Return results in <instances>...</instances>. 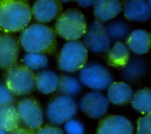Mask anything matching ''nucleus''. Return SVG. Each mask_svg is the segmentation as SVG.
Masks as SVG:
<instances>
[{
	"instance_id": "f3484780",
	"label": "nucleus",
	"mask_w": 151,
	"mask_h": 134,
	"mask_svg": "<svg viewBox=\"0 0 151 134\" xmlns=\"http://www.w3.org/2000/svg\"><path fill=\"white\" fill-rule=\"evenodd\" d=\"M133 95L131 87L123 81L112 82L107 88V98L114 104H123L129 102Z\"/></svg>"
},
{
	"instance_id": "aec40b11",
	"label": "nucleus",
	"mask_w": 151,
	"mask_h": 134,
	"mask_svg": "<svg viewBox=\"0 0 151 134\" xmlns=\"http://www.w3.org/2000/svg\"><path fill=\"white\" fill-rule=\"evenodd\" d=\"M19 116L17 109L9 104L0 107V129L7 132L18 128Z\"/></svg>"
},
{
	"instance_id": "a211bd4d",
	"label": "nucleus",
	"mask_w": 151,
	"mask_h": 134,
	"mask_svg": "<svg viewBox=\"0 0 151 134\" xmlns=\"http://www.w3.org/2000/svg\"><path fill=\"white\" fill-rule=\"evenodd\" d=\"M147 64L145 60L140 57L129 59L123 67L122 77L127 81H134L141 79L147 72Z\"/></svg>"
},
{
	"instance_id": "2eb2a0df",
	"label": "nucleus",
	"mask_w": 151,
	"mask_h": 134,
	"mask_svg": "<svg viewBox=\"0 0 151 134\" xmlns=\"http://www.w3.org/2000/svg\"><path fill=\"white\" fill-rule=\"evenodd\" d=\"M93 5V13L97 21L109 22L122 11L120 0H96Z\"/></svg>"
},
{
	"instance_id": "20e7f679",
	"label": "nucleus",
	"mask_w": 151,
	"mask_h": 134,
	"mask_svg": "<svg viewBox=\"0 0 151 134\" xmlns=\"http://www.w3.org/2000/svg\"><path fill=\"white\" fill-rule=\"evenodd\" d=\"M87 50L80 41H68L62 47L58 57V67L65 72L81 70L87 60Z\"/></svg>"
},
{
	"instance_id": "4be33fe9",
	"label": "nucleus",
	"mask_w": 151,
	"mask_h": 134,
	"mask_svg": "<svg viewBox=\"0 0 151 134\" xmlns=\"http://www.w3.org/2000/svg\"><path fill=\"white\" fill-rule=\"evenodd\" d=\"M132 104L137 112L150 115L151 111V92L148 88H144L137 91L132 96Z\"/></svg>"
},
{
	"instance_id": "f03ea898",
	"label": "nucleus",
	"mask_w": 151,
	"mask_h": 134,
	"mask_svg": "<svg viewBox=\"0 0 151 134\" xmlns=\"http://www.w3.org/2000/svg\"><path fill=\"white\" fill-rule=\"evenodd\" d=\"M32 18L31 9L26 0L0 1V30L5 32L22 31Z\"/></svg>"
},
{
	"instance_id": "4468645a",
	"label": "nucleus",
	"mask_w": 151,
	"mask_h": 134,
	"mask_svg": "<svg viewBox=\"0 0 151 134\" xmlns=\"http://www.w3.org/2000/svg\"><path fill=\"white\" fill-rule=\"evenodd\" d=\"M133 133V126L129 119L120 115H111L100 123L96 134Z\"/></svg>"
},
{
	"instance_id": "423d86ee",
	"label": "nucleus",
	"mask_w": 151,
	"mask_h": 134,
	"mask_svg": "<svg viewBox=\"0 0 151 134\" xmlns=\"http://www.w3.org/2000/svg\"><path fill=\"white\" fill-rule=\"evenodd\" d=\"M79 80L84 86L94 91H101L108 88L113 82V77L104 66L93 63L85 65L80 70Z\"/></svg>"
},
{
	"instance_id": "b1692460",
	"label": "nucleus",
	"mask_w": 151,
	"mask_h": 134,
	"mask_svg": "<svg viewBox=\"0 0 151 134\" xmlns=\"http://www.w3.org/2000/svg\"><path fill=\"white\" fill-rule=\"evenodd\" d=\"M57 89L63 95L72 97L80 91L81 83L78 79L74 76L63 74L58 77Z\"/></svg>"
},
{
	"instance_id": "dca6fc26",
	"label": "nucleus",
	"mask_w": 151,
	"mask_h": 134,
	"mask_svg": "<svg viewBox=\"0 0 151 134\" xmlns=\"http://www.w3.org/2000/svg\"><path fill=\"white\" fill-rule=\"evenodd\" d=\"M126 39L128 49L136 54H146L150 49V34L146 30H134L130 32Z\"/></svg>"
},
{
	"instance_id": "a878e982",
	"label": "nucleus",
	"mask_w": 151,
	"mask_h": 134,
	"mask_svg": "<svg viewBox=\"0 0 151 134\" xmlns=\"http://www.w3.org/2000/svg\"><path fill=\"white\" fill-rule=\"evenodd\" d=\"M64 129L66 134H84V127L78 120L71 118L64 122Z\"/></svg>"
},
{
	"instance_id": "9b49d317",
	"label": "nucleus",
	"mask_w": 151,
	"mask_h": 134,
	"mask_svg": "<svg viewBox=\"0 0 151 134\" xmlns=\"http://www.w3.org/2000/svg\"><path fill=\"white\" fill-rule=\"evenodd\" d=\"M62 11V5L58 0H37L31 12L35 19L40 23H47L57 18Z\"/></svg>"
},
{
	"instance_id": "0eeeda50",
	"label": "nucleus",
	"mask_w": 151,
	"mask_h": 134,
	"mask_svg": "<svg viewBox=\"0 0 151 134\" xmlns=\"http://www.w3.org/2000/svg\"><path fill=\"white\" fill-rule=\"evenodd\" d=\"M77 110V105L74 99L65 95L55 97L47 106L46 116L49 122L59 125L72 118Z\"/></svg>"
},
{
	"instance_id": "39448f33",
	"label": "nucleus",
	"mask_w": 151,
	"mask_h": 134,
	"mask_svg": "<svg viewBox=\"0 0 151 134\" xmlns=\"http://www.w3.org/2000/svg\"><path fill=\"white\" fill-rule=\"evenodd\" d=\"M5 85L14 94H27L35 86V76L24 65H14L7 72Z\"/></svg>"
},
{
	"instance_id": "f8f14e48",
	"label": "nucleus",
	"mask_w": 151,
	"mask_h": 134,
	"mask_svg": "<svg viewBox=\"0 0 151 134\" xmlns=\"http://www.w3.org/2000/svg\"><path fill=\"white\" fill-rule=\"evenodd\" d=\"M19 51L18 41L8 34L0 35V68H9L17 62Z\"/></svg>"
},
{
	"instance_id": "5701e85b",
	"label": "nucleus",
	"mask_w": 151,
	"mask_h": 134,
	"mask_svg": "<svg viewBox=\"0 0 151 134\" xmlns=\"http://www.w3.org/2000/svg\"><path fill=\"white\" fill-rule=\"evenodd\" d=\"M109 22L105 28L111 40L119 41L127 38L130 33V28L126 22L121 19L111 20Z\"/></svg>"
},
{
	"instance_id": "cd10ccee",
	"label": "nucleus",
	"mask_w": 151,
	"mask_h": 134,
	"mask_svg": "<svg viewBox=\"0 0 151 134\" xmlns=\"http://www.w3.org/2000/svg\"><path fill=\"white\" fill-rule=\"evenodd\" d=\"M13 94L5 84H0V107L11 104L14 99Z\"/></svg>"
},
{
	"instance_id": "412c9836",
	"label": "nucleus",
	"mask_w": 151,
	"mask_h": 134,
	"mask_svg": "<svg viewBox=\"0 0 151 134\" xmlns=\"http://www.w3.org/2000/svg\"><path fill=\"white\" fill-rule=\"evenodd\" d=\"M107 60L114 67H123L129 61V50L122 41H117L107 51Z\"/></svg>"
},
{
	"instance_id": "393cba45",
	"label": "nucleus",
	"mask_w": 151,
	"mask_h": 134,
	"mask_svg": "<svg viewBox=\"0 0 151 134\" xmlns=\"http://www.w3.org/2000/svg\"><path fill=\"white\" fill-rule=\"evenodd\" d=\"M25 67L31 70H41L48 66V58L42 53H27L23 58Z\"/></svg>"
},
{
	"instance_id": "2f4dec72",
	"label": "nucleus",
	"mask_w": 151,
	"mask_h": 134,
	"mask_svg": "<svg viewBox=\"0 0 151 134\" xmlns=\"http://www.w3.org/2000/svg\"><path fill=\"white\" fill-rule=\"evenodd\" d=\"M58 1H60V2H69L73 0H58Z\"/></svg>"
},
{
	"instance_id": "c756f323",
	"label": "nucleus",
	"mask_w": 151,
	"mask_h": 134,
	"mask_svg": "<svg viewBox=\"0 0 151 134\" xmlns=\"http://www.w3.org/2000/svg\"><path fill=\"white\" fill-rule=\"evenodd\" d=\"M96 1V0H76L80 6L84 8H87L93 5Z\"/></svg>"
},
{
	"instance_id": "1a4fd4ad",
	"label": "nucleus",
	"mask_w": 151,
	"mask_h": 134,
	"mask_svg": "<svg viewBox=\"0 0 151 134\" xmlns=\"http://www.w3.org/2000/svg\"><path fill=\"white\" fill-rule=\"evenodd\" d=\"M80 107L83 113L90 117L99 119L103 116L109 107V100L99 91H93L83 96Z\"/></svg>"
},
{
	"instance_id": "6e6552de",
	"label": "nucleus",
	"mask_w": 151,
	"mask_h": 134,
	"mask_svg": "<svg viewBox=\"0 0 151 134\" xmlns=\"http://www.w3.org/2000/svg\"><path fill=\"white\" fill-rule=\"evenodd\" d=\"M83 37V43L87 50L93 53H104L110 48L111 40L107 34L105 25L99 21L91 22Z\"/></svg>"
},
{
	"instance_id": "f257e3e1",
	"label": "nucleus",
	"mask_w": 151,
	"mask_h": 134,
	"mask_svg": "<svg viewBox=\"0 0 151 134\" xmlns=\"http://www.w3.org/2000/svg\"><path fill=\"white\" fill-rule=\"evenodd\" d=\"M19 43L27 53H51L56 45L55 32L43 24H33L21 31Z\"/></svg>"
},
{
	"instance_id": "bb28decb",
	"label": "nucleus",
	"mask_w": 151,
	"mask_h": 134,
	"mask_svg": "<svg viewBox=\"0 0 151 134\" xmlns=\"http://www.w3.org/2000/svg\"><path fill=\"white\" fill-rule=\"evenodd\" d=\"M137 134H151V117L146 115L137 121Z\"/></svg>"
},
{
	"instance_id": "c85d7f7f",
	"label": "nucleus",
	"mask_w": 151,
	"mask_h": 134,
	"mask_svg": "<svg viewBox=\"0 0 151 134\" xmlns=\"http://www.w3.org/2000/svg\"><path fill=\"white\" fill-rule=\"evenodd\" d=\"M37 134H64L61 129L57 127L47 126L40 128Z\"/></svg>"
},
{
	"instance_id": "473e14b6",
	"label": "nucleus",
	"mask_w": 151,
	"mask_h": 134,
	"mask_svg": "<svg viewBox=\"0 0 151 134\" xmlns=\"http://www.w3.org/2000/svg\"><path fill=\"white\" fill-rule=\"evenodd\" d=\"M0 134H8V132L6 131H4L3 130L0 129Z\"/></svg>"
},
{
	"instance_id": "7c9ffc66",
	"label": "nucleus",
	"mask_w": 151,
	"mask_h": 134,
	"mask_svg": "<svg viewBox=\"0 0 151 134\" xmlns=\"http://www.w3.org/2000/svg\"><path fill=\"white\" fill-rule=\"evenodd\" d=\"M11 134H35L30 130L24 128H17L12 132Z\"/></svg>"
},
{
	"instance_id": "7ed1b4c3",
	"label": "nucleus",
	"mask_w": 151,
	"mask_h": 134,
	"mask_svg": "<svg viewBox=\"0 0 151 134\" xmlns=\"http://www.w3.org/2000/svg\"><path fill=\"white\" fill-rule=\"evenodd\" d=\"M87 25L83 12L77 9H68L57 18L55 32L67 41L78 40L86 32Z\"/></svg>"
},
{
	"instance_id": "72a5a7b5",
	"label": "nucleus",
	"mask_w": 151,
	"mask_h": 134,
	"mask_svg": "<svg viewBox=\"0 0 151 134\" xmlns=\"http://www.w3.org/2000/svg\"><path fill=\"white\" fill-rule=\"evenodd\" d=\"M0 1H1V0H0Z\"/></svg>"
},
{
	"instance_id": "9d476101",
	"label": "nucleus",
	"mask_w": 151,
	"mask_h": 134,
	"mask_svg": "<svg viewBox=\"0 0 151 134\" xmlns=\"http://www.w3.org/2000/svg\"><path fill=\"white\" fill-rule=\"evenodd\" d=\"M17 110L19 119L30 129H38L43 122V113L38 103L31 99L22 100Z\"/></svg>"
},
{
	"instance_id": "ddd939ff",
	"label": "nucleus",
	"mask_w": 151,
	"mask_h": 134,
	"mask_svg": "<svg viewBox=\"0 0 151 134\" xmlns=\"http://www.w3.org/2000/svg\"><path fill=\"white\" fill-rule=\"evenodd\" d=\"M122 11L124 18L133 22H145L151 16V6L146 0H123Z\"/></svg>"
},
{
	"instance_id": "6ab92c4d",
	"label": "nucleus",
	"mask_w": 151,
	"mask_h": 134,
	"mask_svg": "<svg viewBox=\"0 0 151 134\" xmlns=\"http://www.w3.org/2000/svg\"><path fill=\"white\" fill-rule=\"evenodd\" d=\"M58 76L51 70H45L35 76V86L42 93L50 94L58 88Z\"/></svg>"
}]
</instances>
